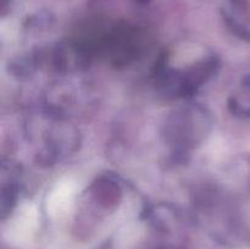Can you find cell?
<instances>
[{"label": "cell", "instance_id": "1", "mask_svg": "<svg viewBox=\"0 0 250 249\" xmlns=\"http://www.w3.org/2000/svg\"><path fill=\"white\" fill-rule=\"evenodd\" d=\"M75 185L70 180L61 181L48 197V208L53 211H61L70 208L75 195Z\"/></svg>", "mask_w": 250, "mask_h": 249}]
</instances>
